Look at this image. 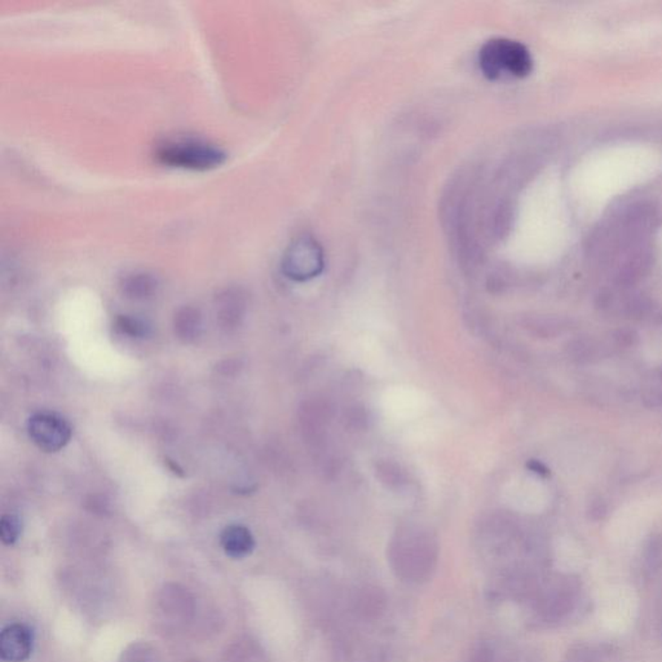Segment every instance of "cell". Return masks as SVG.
Segmentation results:
<instances>
[{
	"label": "cell",
	"mask_w": 662,
	"mask_h": 662,
	"mask_svg": "<svg viewBox=\"0 0 662 662\" xmlns=\"http://www.w3.org/2000/svg\"><path fill=\"white\" fill-rule=\"evenodd\" d=\"M439 546L430 532L405 528L397 532L388 548V561L400 580L409 583L427 581L436 568Z\"/></svg>",
	"instance_id": "obj_1"
},
{
	"label": "cell",
	"mask_w": 662,
	"mask_h": 662,
	"mask_svg": "<svg viewBox=\"0 0 662 662\" xmlns=\"http://www.w3.org/2000/svg\"><path fill=\"white\" fill-rule=\"evenodd\" d=\"M479 64L486 78L496 80L505 77L528 76L534 68V60L522 43L494 38L488 40L480 50Z\"/></svg>",
	"instance_id": "obj_2"
},
{
	"label": "cell",
	"mask_w": 662,
	"mask_h": 662,
	"mask_svg": "<svg viewBox=\"0 0 662 662\" xmlns=\"http://www.w3.org/2000/svg\"><path fill=\"white\" fill-rule=\"evenodd\" d=\"M155 157L163 165L191 171H210L227 160V154L220 148L201 141L165 144L158 149Z\"/></svg>",
	"instance_id": "obj_3"
},
{
	"label": "cell",
	"mask_w": 662,
	"mask_h": 662,
	"mask_svg": "<svg viewBox=\"0 0 662 662\" xmlns=\"http://www.w3.org/2000/svg\"><path fill=\"white\" fill-rule=\"evenodd\" d=\"M324 250L310 235L295 238L282 256V272L293 281L312 280L324 270Z\"/></svg>",
	"instance_id": "obj_4"
},
{
	"label": "cell",
	"mask_w": 662,
	"mask_h": 662,
	"mask_svg": "<svg viewBox=\"0 0 662 662\" xmlns=\"http://www.w3.org/2000/svg\"><path fill=\"white\" fill-rule=\"evenodd\" d=\"M28 433L31 442L43 451H62L71 439V426L64 417L51 411H39L30 417Z\"/></svg>",
	"instance_id": "obj_5"
},
{
	"label": "cell",
	"mask_w": 662,
	"mask_h": 662,
	"mask_svg": "<svg viewBox=\"0 0 662 662\" xmlns=\"http://www.w3.org/2000/svg\"><path fill=\"white\" fill-rule=\"evenodd\" d=\"M33 644V632L26 625H8L0 634V658L5 662L29 660Z\"/></svg>",
	"instance_id": "obj_6"
},
{
	"label": "cell",
	"mask_w": 662,
	"mask_h": 662,
	"mask_svg": "<svg viewBox=\"0 0 662 662\" xmlns=\"http://www.w3.org/2000/svg\"><path fill=\"white\" fill-rule=\"evenodd\" d=\"M575 590L571 583H560L543 592L537 603V613L545 623H555L571 611Z\"/></svg>",
	"instance_id": "obj_7"
},
{
	"label": "cell",
	"mask_w": 662,
	"mask_h": 662,
	"mask_svg": "<svg viewBox=\"0 0 662 662\" xmlns=\"http://www.w3.org/2000/svg\"><path fill=\"white\" fill-rule=\"evenodd\" d=\"M353 611L362 620L374 621L381 617L387 608V597L377 586H362L352 599Z\"/></svg>",
	"instance_id": "obj_8"
},
{
	"label": "cell",
	"mask_w": 662,
	"mask_h": 662,
	"mask_svg": "<svg viewBox=\"0 0 662 662\" xmlns=\"http://www.w3.org/2000/svg\"><path fill=\"white\" fill-rule=\"evenodd\" d=\"M220 545L228 557L243 559L255 549V540L252 532L244 525H229L221 532Z\"/></svg>",
	"instance_id": "obj_9"
},
{
	"label": "cell",
	"mask_w": 662,
	"mask_h": 662,
	"mask_svg": "<svg viewBox=\"0 0 662 662\" xmlns=\"http://www.w3.org/2000/svg\"><path fill=\"white\" fill-rule=\"evenodd\" d=\"M120 289L128 298L143 301L154 295L158 289V281L151 273H131L123 278Z\"/></svg>",
	"instance_id": "obj_10"
},
{
	"label": "cell",
	"mask_w": 662,
	"mask_h": 662,
	"mask_svg": "<svg viewBox=\"0 0 662 662\" xmlns=\"http://www.w3.org/2000/svg\"><path fill=\"white\" fill-rule=\"evenodd\" d=\"M174 327L178 338L189 343L200 336L203 330V316L195 308H181L175 315Z\"/></svg>",
	"instance_id": "obj_11"
},
{
	"label": "cell",
	"mask_w": 662,
	"mask_h": 662,
	"mask_svg": "<svg viewBox=\"0 0 662 662\" xmlns=\"http://www.w3.org/2000/svg\"><path fill=\"white\" fill-rule=\"evenodd\" d=\"M243 312L244 302L240 294L229 292L221 296L220 303H219V319L223 327H237L243 318Z\"/></svg>",
	"instance_id": "obj_12"
},
{
	"label": "cell",
	"mask_w": 662,
	"mask_h": 662,
	"mask_svg": "<svg viewBox=\"0 0 662 662\" xmlns=\"http://www.w3.org/2000/svg\"><path fill=\"white\" fill-rule=\"evenodd\" d=\"M115 327L128 338H145L151 333V327L144 319L132 316H120L115 321Z\"/></svg>",
	"instance_id": "obj_13"
},
{
	"label": "cell",
	"mask_w": 662,
	"mask_h": 662,
	"mask_svg": "<svg viewBox=\"0 0 662 662\" xmlns=\"http://www.w3.org/2000/svg\"><path fill=\"white\" fill-rule=\"evenodd\" d=\"M21 520L16 515H4L0 520V538L4 545H13L21 535Z\"/></svg>",
	"instance_id": "obj_14"
},
{
	"label": "cell",
	"mask_w": 662,
	"mask_h": 662,
	"mask_svg": "<svg viewBox=\"0 0 662 662\" xmlns=\"http://www.w3.org/2000/svg\"><path fill=\"white\" fill-rule=\"evenodd\" d=\"M377 475H378L382 483H385L390 488H400V486L405 484V475L393 463H381L377 468Z\"/></svg>",
	"instance_id": "obj_15"
},
{
	"label": "cell",
	"mask_w": 662,
	"mask_h": 662,
	"mask_svg": "<svg viewBox=\"0 0 662 662\" xmlns=\"http://www.w3.org/2000/svg\"><path fill=\"white\" fill-rule=\"evenodd\" d=\"M566 662H600L595 650L586 646H578L569 650Z\"/></svg>",
	"instance_id": "obj_16"
},
{
	"label": "cell",
	"mask_w": 662,
	"mask_h": 662,
	"mask_svg": "<svg viewBox=\"0 0 662 662\" xmlns=\"http://www.w3.org/2000/svg\"><path fill=\"white\" fill-rule=\"evenodd\" d=\"M493 661H494L493 650H492L491 647L488 646V644H480L479 647H476V649L472 650L470 658H468V660L466 662H493Z\"/></svg>",
	"instance_id": "obj_17"
},
{
	"label": "cell",
	"mask_w": 662,
	"mask_h": 662,
	"mask_svg": "<svg viewBox=\"0 0 662 662\" xmlns=\"http://www.w3.org/2000/svg\"><path fill=\"white\" fill-rule=\"evenodd\" d=\"M635 339H637V335L633 330L624 329L617 331V334H616V341L618 344L625 345V347L634 344Z\"/></svg>",
	"instance_id": "obj_18"
},
{
	"label": "cell",
	"mask_w": 662,
	"mask_h": 662,
	"mask_svg": "<svg viewBox=\"0 0 662 662\" xmlns=\"http://www.w3.org/2000/svg\"><path fill=\"white\" fill-rule=\"evenodd\" d=\"M597 514V517H603L604 515H606V505H604L601 501H597V502L592 503V515Z\"/></svg>",
	"instance_id": "obj_19"
},
{
	"label": "cell",
	"mask_w": 662,
	"mask_h": 662,
	"mask_svg": "<svg viewBox=\"0 0 662 662\" xmlns=\"http://www.w3.org/2000/svg\"><path fill=\"white\" fill-rule=\"evenodd\" d=\"M534 470L535 472H540V474H546V468H543L542 465H540V463H537V462H534Z\"/></svg>",
	"instance_id": "obj_20"
}]
</instances>
